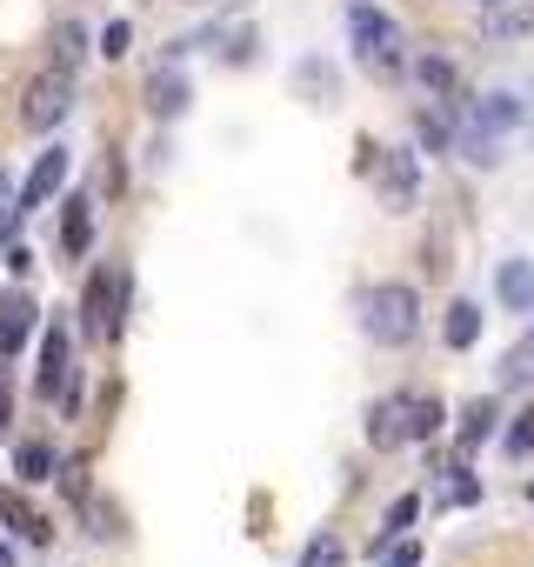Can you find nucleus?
I'll return each mask as SVG.
<instances>
[{"mask_svg": "<svg viewBox=\"0 0 534 567\" xmlns=\"http://www.w3.org/2000/svg\"><path fill=\"white\" fill-rule=\"evenodd\" d=\"M434 434H441V401L421 394V388L388 394V401H374V414H368V441H374V447H408V441H434Z\"/></svg>", "mask_w": 534, "mask_h": 567, "instance_id": "nucleus-1", "label": "nucleus"}, {"mask_svg": "<svg viewBox=\"0 0 534 567\" xmlns=\"http://www.w3.org/2000/svg\"><path fill=\"white\" fill-rule=\"evenodd\" d=\"M368 334L381 341V348H408L414 334H421V301H414V288L408 280H381V288H368Z\"/></svg>", "mask_w": 534, "mask_h": 567, "instance_id": "nucleus-2", "label": "nucleus"}, {"mask_svg": "<svg viewBox=\"0 0 534 567\" xmlns=\"http://www.w3.org/2000/svg\"><path fill=\"white\" fill-rule=\"evenodd\" d=\"M68 114H74V74H68V68H41V74L21 87V127L54 134Z\"/></svg>", "mask_w": 534, "mask_h": 567, "instance_id": "nucleus-3", "label": "nucleus"}, {"mask_svg": "<svg viewBox=\"0 0 534 567\" xmlns=\"http://www.w3.org/2000/svg\"><path fill=\"white\" fill-rule=\"evenodd\" d=\"M348 34H355V54L374 68V74H394L401 68V34L381 8H368V0H355L348 8Z\"/></svg>", "mask_w": 534, "mask_h": 567, "instance_id": "nucleus-4", "label": "nucleus"}, {"mask_svg": "<svg viewBox=\"0 0 534 567\" xmlns=\"http://www.w3.org/2000/svg\"><path fill=\"white\" fill-rule=\"evenodd\" d=\"M121 301H127V280L101 267V274L88 280V295H81V328H88L94 341H114V334H121Z\"/></svg>", "mask_w": 534, "mask_h": 567, "instance_id": "nucleus-5", "label": "nucleus"}, {"mask_svg": "<svg viewBox=\"0 0 534 567\" xmlns=\"http://www.w3.org/2000/svg\"><path fill=\"white\" fill-rule=\"evenodd\" d=\"M68 187V147H48L34 167H28V181H21V194H14V207L21 214H34V207H48L54 194Z\"/></svg>", "mask_w": 534, "mask_h": 567, "instance_id": "nucleus-6", "label": "nucleus"}, {"mask_svg": "<svg viewBox=\"0 0 534 567\" xmlns=\"http://www.w3.org/2000/svg\"><path fill=\"white\" fill-rule=\"evenodd\" d=\"M414 194H421V167H414V154H408V147H388V167H381V207H388V214H408Z\"/></svg>", "mask_w": 534, "mask_h": 567, "instance_id": "nucleus-7", "label": "nucleus"}, {"mask_svg": "<svg viewBox=\"0 0 534 567\" xmlns=\"http://www.w3.org/2000/svg\"><path fill=\"white\" fill-rule=\"evenodd\" d=\"M34 321H41V308L28 295H0V361H14L34 341Z\"/></svg>", "mask_w": 534, "mask_h": 567, "instance_id": "nucleus-8", "label": "nucleus"}, {"mask_svg": "<svg viewBox=\"0 0 534 567\" xmlns=\"http://www.w3.org/2000/svg\"><path fill=\"white\" fill-rule=\"evenodd\" d=\"M147 114H154V121H174V114H187V74H174V61L147 74Z\"/></svg>", "mask_w": 534, "mask_h": 567, "instance_id": "nucleus-9", "label": "nucleus"}, {"mask_svg": "<svg viewBox=\"0 0 534 567\" xmlns=\"http://www.w3.org/2000/svg\"><path fill=\"white\" fill-rule=\"evenodd\" d=\"M68 368H74V354H68V328H48V341H41V394H48V401L68 394Z\"/></svg>", "mask_w": 534, "mask_h": 567, "instance_id": "nucleus-10", "label": "nucleus"}, {"mask_svg": "<svg viewBox=\"0 0 534 567\" xmlns=\"http://www.w3.org/2000/svg\"><path fill=\"white\" fill-rule=\"evenodd\" d=\"M494 288H501V308L507 315H534V260H507Z\"/></svg>", "mask_w": 534, "mask_h": 567, "instance_id": "nucleus-11", "label": "nucleus"}, {"mask_svg": "<svg viewBox=\"0 0 534 567\" xmlns=\"http://www.w3.org/2000/svg\"><path fill=\"white\" fill-rule=\"evenodd\" d=\"M0 520H8V527H21L34 547H41V540H54V527H48V520H41V514H34L21 494H14V487H0Z\"/></svg>", "mask_w": 534, "mask_h": 567, "instance_id": "nucleus-12", "label": "nucleus"}, {"mask_svg": "<svg viewBox=\"0 0 534 567\" xmlns=\"http://www.w3.org/2000/svg\"><path fill=\"white\" fill-rule=\"evenodd\" d=\"M514 121H521V101H514V94H487V101H474V127H481V134L501 141Z\"/></svg>", "mask_w": 534, "mask_h": 567, "instance_id": "nucleus-13", "label": "nucleus"}, {"mask_svg": "<svg viewBox=\"0 0 534 567\" xmlns=\"http://www.w3.org/2000/svg\"><path fill=\"white\" fill-rule=\"evenodd\" d=\"M414 74H421V87H428L434 101H454V87H461V74H454V61H448V54H421V61H414Z\"/></svg>", "mask_w": 534, "mask_h": 567, "instance_id": "nucleus-14", "label": "nucleus"}, {"mask_svg": "<svg viewBox=\"0 0 534 567\" xmlns=\"http://www.w3.org/2000/svg\"><path fill=\"white\" fill-rule=\"evenodd\" d=\"M441 334H448V348H454V354H468V348L481 341V308H474V301H454Z\"/></svg>", "mask_w": 534, "mask_h": 567, "instance_id": "nucleus-15", "label": "nucleus"}, {"mask_svg": "<svg viewBox=\"0 0 534 567\" xmlns=\"http://www.w3.org/2000/svg\"><path fill=\"white\" fill-rule=\"evenodd\" d=\"M88 240H94V214H88V200H68V214H61V247H68V254H88Z\"/></svg>", "mask_w": 534, "mask_h": 567, "instance_id": "nucleus-16", "label": "nucleus"}, {"mask_svg": "<svg viewBox=\"0 0 534 567\" xmlns=\"http://www.w3.org/2000/svg\"><path fill=\"white\" fill-rule=\"evenodd\" d=\"M14 474H21V481H48V474H54V447H48V441H21V447H14Z\"/></svg>", "mask_w": 534, "mask_h": 567, "instance_id": "nucleus-17", "label": "nucleus"}, {"mask_svg": "<svg viewBox=\"0 0 534 567\" xmlns=\"http://www.w3.org/2000/svg\"><path fill=\"white\" fill-rule=\"evenodd\" d=\"M81 520H88L94 540H114V534H121V507H114V501H81Z\"/></svg>", "mask_w": 534, "mask_h": 567, "instance_id": "nucleus-18", "label": "nucleus"}, {"mask_svg": "<svg viewBox=\"0 0 534 567\" xmlns=\"http://www.w3.org/2000/svg\"><path fill=\"white\" fill-rule=\"evenodd\" d=\"M81 61H88V34H81V28H61V34H54V68L74 74Z\"/></svg>", "mask_w": 534, "mask_h": 567, "instance_id": "nucleus-19", "label": "nucleus"}, {"mask_svg": "<svg viewBox=\"0 0 534 567\" xmlns=\"http://www.w3.org/2000/svg\"><path fill=\"white\" fill-rule=\"evenodd\" d=\"M487 421H494V401H474L468 421H461V454H474V447L487 441Z\"/></svg>", "mask_w": 534, "mask_h": 567, "instance_id": "nucleus-20", "label": "nucleus"}, {"mask_svg": "<svg viewBox=\"0 0 534 567\" xmlns=\"http://www.w3.org/2000/svg\"><path fill=\"white\" fill-rule=\"evenodd\" d=\"M507 454H514V461H527V454H534V408H521V414H514V427H507Z\"/></svg>", "mask_w": 534, "mask_h": 567, "instance_id": "nucleus-21", "label": "nucleus"}, {"mask_svg": "<svg viewBox=\"0 0 534 567\" xmlns=\"http://www.w3.org/2000/svg\"><path fill=\"white\" fill-rule=\"evenodd\" d=\"M341 560H348V554H341V540H335V534H315V540H308V554H301V567H341Z\"/></svg>", "mask_w": 534, "mask_h": 567, "instance_id": "nucleus-22", "label": "nucleus"}, {"mask_svg": "<svg viewBox=\"0 0 534 567\" xmlns=\"http://www.w3.org/2000/svg\"><path fill=\"white\" fill-rule=\"evenodd\" d=\"M507 381H534V328L521 334V348L507 354Z\"/></svg>", "mask_w": 534, "mask_h": 567, "instance_id": "nucleus-23", "label": "nucleus"}, {"mask_svg": "<svg viewBox=\"0 0 534 567\" xmlns=\"http://www.w3.org/2000/svg\"><path fill=\"white\" fill-rule=\"evenodd\" d=\"M414 514H421V494H401V501L388 507V534H401V527H408ZM388 534H381V540H388Z\"/></svg>", "mask_w": 534, "mask_h": 567, "instance_id": "nucleus-24", "label": "nucleus"}, {"mask_svg": "<svg viewBox=\"0 0 534 567\" xmlns=\"http://www.w3.org/2000/svg\"><path fill=\"white\" fill-rule=\"evenodd\" d=\"M127 48H134V28H127V21H114V28L101 34V54H114V61H121Z\"/></svg>", "mask_w": 534, "mask_h": 567, "instance_id": "nucleus-25", "label": "nucleus"}, {"mask_svg": "<svg viewBox=\"0 0 534 567\" xmlns=\"http://www.w3.org/2000/svg\"><path fill=\"white\" fill-rule=\"evenodd\" d=\"M421 141H428V147H448L454 134H448V121H441V114H421Z\"/></svg>", "mask_w": 534, "mask_h": 567, "instance_id": "nucleus-26", "label": "nucleus"}, {"mask_svg": "<svg viewBox=\"0 0 534 567\" xmlns=\"http://www.w3.org/2000/svg\"><path fill=\"white\" fill-rule=\"evenodd\" d=\"M388 567H421V547H414V540H394V554H388Z\"/></svg>", "mask_w": 534, "mask_h": 567, "instance_id": "nucleus-27", "label": "nucleus"}, {"mask_svg": "<svg viewBox=\"0 0 534 567\" xmlns=\"http://www.w3.org/2000/svg\"><path fill=\"white\" fill-rule=\"evenodd\" d=\"M8 267H14V274H28V267H34V254H28L21 240H8Z\"/></svg>", "mask_w": 534, "mask_h": 567, "instance_id": "nucleus-28", "label": "nucleus"}, {"mask_svg": "<svg viewBox=\"0 0 534 567\" xmlns=\"http://www.w3.org/2000/svg\"><path fill=\"white\" fill-rule=\"evenodd\" d=\"M8 421H14V401H8V374H0V434H8Z\"/></svg>", "mask_w": 534, "mask_h": 567, "instance_id": "nucleus-29", "label": "nucleus"}, {"mask_svg": "<svg viewBox=\"0 0 534 567\" xmlns=\"http://www.w3.org/2000/svg\"><path fill=\"white\" fill-rule=\"evenodd\" d=\"M0 220H21V207L8 200V174H0Z\"/></svg>", "mask_w": 534, "mask_h": 567, "instance_id": "nucleus-30", "label": "nucleus"}, {"mask_svg": "<svg viewBox=\"0 0 534 567\" xmlns=\"http://www.w3.org/2000/svg\"><path fill=\"white\" fill-rule=\"evenodd\" d=\"M0 567H21V560H14V547H8V540H0Z\"/></svg>", "mask_w": 534, "mask_h": 567, "instance_id": "nucleus-31", "label": "nucleus"}, {"mask_svg": "<svg viewBox=\"0 0 534 567\" xmlns=\"http://www.w3.org/2000/svg\"><path fill=\"white\" fill-rule=\"evenodd\" d=\"M481 8H494V0H481Z\"/></svg>", "mask_w": 534, "mask_h": 567, "instance_id": "nucleus-32", "label": "nucleus"}, {"mask_svg": "<svg viewBox=\"0 0 534 567\" xmlns=\"http://www.w3.org/2000/svg\"><path fill=\"white\" fill-rule=\"evenodd\" d=\"M527 494H534V487H527Z\"/></svg>", "mask_w": 534, "mask_h": 567, "instance_id": "nucleus-33", "label": "nucleus"}]
</instances>
